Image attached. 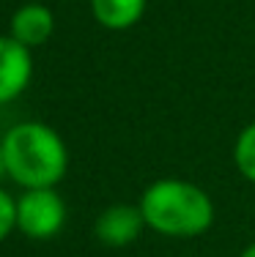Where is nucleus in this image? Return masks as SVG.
I'll use <instances>...</instances> for the list:
<instances>
[{
    "label": "nucleus",
    "instance_id": "obj_9",
    "mask_svg": "<svg viewBox=\"0 0 255 257\" xmlns=\"http://www.w3.org/2000/svg\"><path fill=\"white\" fill-rule=\"evenodd\" d=\"M17 230V197L0 186V243Z\"/></svg>",
    "mask_w": 255,
    "mask_h": 257
},
{
    "label": "nucleus",
    "instance_id": "obj_6",
    "mask_svg": "<svg viewBox=\"0 0 255 257\" xmlns=\"http://www.w3.org/2000/svg\"><path fill=\"white\" fill-rule=\"evenodd\" d=\"M52 33H55V14L44 3L20 6L9 20V36L28 50L44 47L52 39Z\"/></svg>",
    "mask_w": 255,
    "mask_h": 257
},
{
    "label": "nucleus",
    "instance_id": "obj_8",
    "mask_svg": "<svg viewBox=\"0 0 255 257\" xmlns=\"http://www.w3.org/2000/svg\"><path fill=\"white\" fill-rule=\"evenodd\" d=\"M233 167L247 183L255 186V120L236 134L233 143Z\"/></svg>",
    "mask_w": 255,
    "mask_h": 257
},
{
    "label": "nucleus",
    "instance_id": "obj_2",
    "mask_svg": "<svg viewBox=\"0 0 255 257\" xmlns=\"http://www.w3.org/2000/svg\"><path fill=\"white\" fill-rule=\"evenodd\" d=\"M6 175L20 189H55L69 170V148L50 123L20 120L0 137Z\"/></svg>",
    "mask_w": 255,
    "mask_h": 257
},
{
    "label": "nucleus",
    "instance_id": "obj_11",
    "mask_svg": "<svg viewBox=\"0 0 255 257\" xmlns=\"http://www.w3.org/2000/svg\"><path fill=\"white\" fill-rule=\"evenodd\" d=\"M3 178H9V175H6V156H3V145H0V181Z\"/></svg>",
    "mask_w": 255,
    "mask_h": 257
},
{
    "label": "nucleus",
    "instance_id": "obj_3",
    "mask_svg": "<svg viewBox=\"0 0 255 257\" xmlns=\"http://www.w3.org/2000/svg\"><path fill=\"white\" fill-rule=\"evenodd\" d=\"M66 224V203L58 189H22L17 197V230L30 241H50Z\"/></svg>",
    "mask_w": 255,
    "mask_h": 257
},
{
    "label": "nucleus",
    "instance_id": "obj_10",
    "mask_svg": "<svg viewBox=\"0 0 255 257\" xmlns=\"http://www.w3.org/2000/svg\"><path fill=\"white\" fill-rule=\"evenodd\" d=\"M239 257H255V241L247 243V246L241 249V254H239Z\"/></svg>",
    "mask_w": 255,
    "mask_h": 257
},
{
    "label": "nucleus",
    "instance_id": "obj_7",
    "mask_svg": "<svg viewBox=\"0 0 255 257\" xmlns=\"http://www.w3.org/2000/svg\"><path fill=\"white\" fill-rule=\"evenodd\" d=\"M88 3L94 22L113 33L132 30L148 9V0H88Z\"/></svg>",
    "mask_w": 255,
    "mask_h": 257
},
{
    "label": "nucleus",
    "instance_id": "obj_4",
    "mask_svg": "<svg viewBox=\"0 0 255 257\" xmlns=\"http://www.w3.org/2000/svg\"><path fill=\"white\" fill-rule=\"evenodd\" d=\"M145 230V219L140 213V205L132 203H115L107 205L94 222V235L99 243L110 249L132 246Z\"/></svg>",
    "mask_w": 255,
    "mask_h": 257
},
{
    "label": "nucleus",
    "instance_id": "obj_5",
    "mask_svg": "<svg viewBox=\"0 0 255 257\" xmlns=\"http://www.w3.org/2000/svg\"><path fill=\"white\" fill-rule=\"evenodd\" d=\"M33 79V50L0 36V107L17 101Z\"/></svg>",
    "mask_w": 255,
    "mask_h": 257
},
{
    "label": "nucleus",
    "instance_id": "obj_1",
    "mask_svg": "<svg viewBox=\"0 0 255 257\" xmlns=\"http://www.w3.org/2000/svg\"><path fill=\"white\" fill-rule=\"evenodd\" d=\"M140 213L145 230L162 238H198L211 230L217 208L203 186L184 178H156L143 189Z\"/></svg>",
    "mask_w": 255,
    "mask_h": 257
}]
</instances>
